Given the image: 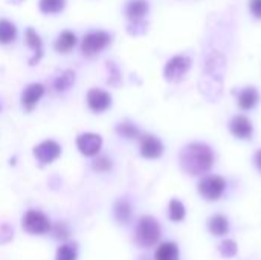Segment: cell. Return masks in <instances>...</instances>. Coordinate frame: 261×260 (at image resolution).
I'll return each instance as SVG.
<instances>
[{
    "label": "cell",
    "instance_id": "cell-10",
    "mask_svg": "<svg viewBox=\"0 0 261 260\" xmlns=\"http://www.w3.org/2000/svg\"><path fill=\"white\" fill-rule=\"evenodd\" d=\"M141 155L147 159H158L164 153V144L154 135H144L139 146Z\"/></svg>",
    "mask_w": 261,
    "mask_h": 260
},
{
    "label": "cell",
    "instance_id": "cell-29",
    "mask_svg": "<svg viewBox=\"0 0 261 260\" xmlns=\"http://www.w3.org/2000/svg\"><path fill=\"white\" fill-rule=\"evenodd\" d=\"M12 234H14V231H12L11 225L3 224L0 227V244H8L12 239Z\"/></svg>",
    "mask_w": 261,
    "mask_h": 260
},
{
    "label": "cell",
    "instance_id": "cell-6",
    "mask_svg": "<svg viewBox=\"0 0 261 260\" xmlns=\"http://www.w3.org/2000/svg\"><path fill=\"white\" fill-rule=\"evenodd\" d=\"M61 155V147L57 141L47 139L34 147V156L40 164H52Z\"/></svg>",
    "mask_w": 261,
    "mask_h": 260
},
{
    "label": "cell",
    "instance_id": "cell-26",
    "mask_svg": "<svg viewBox=\"0 0 261 260\" xmlns=\"http://www.w3.org/2000/svg\"><path fill=\"white\" fill-rule=\"evenodd\" d=\"M92 167H93L95 172L106 173V172H109V170L112 169V161H110L107 156H99V158H96V159L93 161Z\"/></svg>",
    "mask_w": 261,
    "mask_h": 260
},
{
    "label": "cell",
    "instance_id": "cell-27",
    "mask_svg": "<svg viewBox=\"0 0 261 260\" xmlns=\"http://www.w3.org/2000/svg\"><path fill=\"white\" fill-rule=\"evenodd\" d=\"M50 231H52V234H54L55 239H67L69 234H70L69 227H67V224H64V222H58L55 227L50 228Z\"/></svg>",
    "mask_w": 261,
    "mask_h": 260
},
{
    "label": "cell",
    "instance_id": "cell-11",
    "mask_svg": "<svg viewBox=\"0 0 261 260\" xmlns=\"http://www.w3.org/2000/svg\"><path fill=\"white\" fill-rule=\"evenodd\" d=\"M43 93H44L43 84H38V83L29 84V86L23 90V93H21V104H23V107H24L28 112H31V110L35 107V104L41 100Z\"/></svg>",
    "mask_w": 261,
    "mask_h": 260
},
{
    "label": "cell",
    "instance_id": "cell-20",
    "mask_svg": "<svg viewBox=\"0 0 261 260\" xmlns=\"http://www.w3.org/2000/svg\"><path fill=\"white\" fill-rule=\"evenodd\" d=\"M15 38V26L8 20H0V43L8 44Z\"/></svg>",
    "mask_w": 261,
    "mask_h": 260
},
{
    "label": "cell",
    "instance_id": "cell-4",
    "mask_svg": "<svg viewBox=\"0 0 261 260\" xmlns=\"http://www.w3.org/2000/svg\"><path fill=\"white\" fill-rule=\"evenodd\" d=\"M225 188H226L225 179L222 176H217V175H210L199 182V193L202 198H205L208 201L220 199Z\"/></svg>",
    "mask_w": 261,
    "mask_h": 260
},
{
    "label": "cell",
    "instance_id": "cell-2",
    "mask_svg": "<svg viewBox=\"0 0 261 260\" xmlns=\"http://www.w3.org/2000/svg\"><path fill=\"white\" fill-rule=\"evenodd\" d=\"M161 238V225L151 216H142L136 225L135 242L141 248H150L158 244Z\"/></svg>",
    "mask_w": 261,
    "mask_h": 260
},
{
    "label": "cell",
    "instance_id": "cell-3",
    "mask_svg": "<svg viewBox=\"0 0 261 260\" xmlns=\"http://www.w3.org/2000/svg\"><path fill=\"white\" fill-rule=\"evenodd\" d=\"M21 225H23V230L28 231L29 234H38V236L49 233L52 228L49 218L44 213L37 211V210H29L24 215Z\"/></svg>",
    "mask_w": 261,
    "mask_h": 260
},
{
    "label": "cell",
    "instance_id": "cell-16",
    "mask_svg": "<svg viewBox=\"0 0 261 260\" xmlns=\"http://www.w3.org/2000/svg\"><path fill=\"white\" fill-rule=\"evenodd\" d=\"M156 260H179V248L173 242H165L159 245L154 254Z\"/></svg>",
    "mask_w": 261,
    "mask_h": 260
},
{
    "label": "cell",
    "instance_id": "cell-14",
    "mask_svg": "<svg viewBox=\"0 0 261 260\" xmlns=\"http://www.w3.org/2000/svg\"><path fill=\"white\" fill-rule=\"evenodd\" d=\"M258 103V92L255 87H246L240 92L239 95V106L245 110H249L252 107H255V104Z\"/></svg>",
    "mask_w": 261,
    "mask_h": 260
},
{
    "label": "cell",
    "instance_id": "cell-7",
    "mask_svg": "<svg viewBox=\"0 0 261 260\" xmlns=\"http://www.w3.org/2000/svg\"><path fill=\"white\" fill-rule=\"evenodd\" d=\"M191 66V60L185 55H176L173 57L167 66H165V70H164V75L168 81H177L180 80L190 69Z\"/></svg>",
    "mask_w": 261,
    "mask_h": 260
},
{
    "label": "cell",
    "instance_id": "cell-17",
    "mask_svg": "<svg viewBox=\"0 0 261 260\" xmlns=\"http://www.w3.org/2000/svg\"><path fill=\"white\" fill-rule=\"evenodd\" d=\"M75 43H76L75 34L70 32V31H64V32H61L58 35V38L55 41V49L58 52H61V54H66V52H69L75 46Z\"/></svg>",
    "mask_w": 261,
    "mask_h": 260
},
{
    "label": "cell",
    "instance_id": "cell-12",
    "mask_svg": "<svg viewBox=\"0 0 261 260\" xmlns=\"http://www.w3.org/2000/svg\"><path fill=\"white\" fill-rule=\"evenodd\" d=\"M229 127H231V133H232L236 138H240V139L249 138V136L252 135V130H254L252 123H251L246 116H243V115L234 116Z\"/></svg>",
    "mask_w": 261,
    "mask_h": 260
},
{
    "label": "cell",
    "instance_id": "cell-8",
    "mask_svg": "<svg viewBox=\"0 0 261 260\" xmlns=\"http://www.w3.org/2000/svg\"><path fill=\"white\" fill-rule=\"evenodd\" d=\"M102 138L96 133H81L76 138V147L84 156H95L99 153Z\"/></svg>",
    "mask_w": 261,
    "mask_h": 260
},
{
    "label": "cell",
    "instance_id": "cell-22",
    "mask_svg": "<svg viewBox=\"0 0 261 260\" xmlns=\"http://www.w3.org/2000/svg\"><path fill=\"white\" fill-rule=\"evenodd\" d=\"M168 216L174 222H180L185 218V207L180 201L173 199L168 205Z\"/></svg>",
    "mask_w": 261,
    "mask_h": 260
},
{
    "label": "cell",
    "instance_id": "cell-15",
    "mask_svg": "<svg viewBox=\"0 0 261 260\" xmlns=\"http://www.w3.org/2000/svg\"><path fill=\"white\" fill-rule=\"evenodd\" d=\"M26 43L34 49V58L29 61V64H35L40 58H41V54H43V46H41V40L40 37L37 35V32L29 28L26 31Z\"/></svg>",
    "mask_w": 261,
    "mask_h": 260
},
{
    "label": "cell",
    "instance_id": "cell-5",
    "mask_svg": "<svg viewBox=\"0 0 261 260\" xmlns=\"http://www.w3.org/2000/svg\"><path fill=\"white\" fill-rule=\"evenodd\" d=\"M110 43V35L104 31H95L87 34L83 38V44H81V51L84 55L92 57L98 52H101L104 48H107Z\"/></svg>",
    "mask_w": 261,
    "mask_h": 260
},
{
    "label": "cell",
    "instance_id": "cell-24",
    "mask_svg": "<svg viewBox=\"0 0 261 260\" xmlns=\"http://www.w3.org/2000/svg\"><path fill=\"white\" fill-rule=\"evenodd\" d=\"M64 8V0H40V9L47 14L60 12Z\"/></svg>",
    "mask_w": 261,
    "mask_h": 260
},
{
    "label": "cell",
    "instance_id": "cell-9",
    "mask_svg": "<svg viewBox=\"0 0 261 260\" xmlns=\"http://www.w3.org/2000/svg\"><path fill=\"white\" fill-rule=\"evenodd\" d=\"M87 104L93 112L102 113L112 106V97L102 89H90L87 93Z\"/></svg>",
    "mask_w": 261,
    "mask_h": 260
},
{
    "label": "cell",
    "instance_id": "cell-1",
    "mask_svg": "<svg viewBox=\"0 0 261 260\" xmlns=\"http://www.w3.org/2000/svg\"><path fill=\"white\" fill-rule=\"evenodd\" d=\"M180 167L188 175H200L208 172L214 164V153L210 146L193 143L180 152Z\"/></svg>",
    "mask_w": 261,
    "mask_h": 260
},
{
    "label": "cell",
    "instance_id": "cell-23",
    "mask_svg": "<svg viewBox=\"0 0 261 260\" xmlns=\"http://www.w3.org/2000/svg\"><path fill=\"white\" fill-rule=\"evenodd\" d=\"M55 260H76V247L73 244H64L57 250Z\"/></svg>",
    "mask_w": 261,
    "mask_h": 260
},
{
    "label": "cell",
    "instance_id": "cell-19",
    "mask_svg": "<svg viewBox=\"0 0 261 260\" xmlns=\"http://www.w3.org/2000/svg\"><path fill=\"white\" fill-rule=\"evenodd\" d=\"M115 218L121 222V224H127L132 219V205L128 201L125 199H119L115 204Z\"/></svg>",
    "mask_w": 261,
    "mask_h": 260
},
{
    "label": "cell",
    "instance_id": "cell-18",
    "mask_svg": "<svg viewBox=\"0 0 261 260\" xmlns=\"http://www.w3.org/2000/svg\"><path fill=\"white\" fill-rule=\"evenodd\" d=\"M208 228L210 231L214 234V236H223L228 233L229 230V224H228V219L222 215H216L210 219L208 222Z\"/></svg>",
    "mask_w": 261,
    "mask_h": 260
},
{
    "label": "cell",
    "instance_id": "cell-31",
    "mask_svg": "<svg viewBox=\"0 0 261 260\" xmlns=\"http://www.w3.org/2000/svg\"><path fill=\"white\" fill-rule=\"evenodd\" d=\"M255 164H257L258 170L261 172V150H258V152L255 153Z\"/></svg>",
    "mask_w": 261,
    "mask_h": 260
},
{
    "label": "cell",
    "instance_id": "cell-21",
    "mask_svg": "<svg viewBox=\"0 0 261 260\" xmlns=\"http://www.w3.org/2000/svg\"><path fill=\"white\" fill-rule=\"evenodd\" d=\"M73 81H75V74H73L72 70H64V72L55 80L54 86H55V89H57L58 92H64V90H67V89L73 84Z\"/></svg>",
    "mask_w": 261,
    "mask_h": 260
},
{
    "label": "cell",
    "instance_id": "cell-13",
    "mask_svg": "<svg viewBox=\"0 0 261 260\" xmlns=\"http://www.w3.org/2000/svg\"><path fill=\"white\" fill-rule=\"evenodd\" d=\"M147 11H148V3L145 0H130L125 8L127 17L133 21L142 18L147 14Z\"/></svg>",
    "mask_w": 261,
    "mask_h": 260
},
{
    "label": "cell",
    "instance_id": "cell-30",
    "mask_svg": "<svg viewBox=\"0 0 261 260\" xmlns=\"http://www.w3.org/2000/svg\"><path fill=\"white\" fill-rule=\"evenodd\" d=\"M251 12L254 17L261 18V0H251Z\"/></svg>",
    "mask_w": 261,
    "mask_h": 260
},
{
    "label": "cell",
    "instance_id": "cell-28",
    "mask_svg": "<svg viewBox=\"0 0 261 260\" xmlns=\"http://www.w3.org/2000/svg\"><path fill=\"white\" fill-rule=\"evenodd\" d=\"M220 251H222V254H223L225 257H232V256H236V253H237V245H236L234 241H225V242L220 245Z\"/></svg>",
    "mask_w": 261,
    "mask_h": 260
},
{
    "label": "cell",
    "instance_id": "cell-25",
    "mask_svg": "<svg viewBox=\"0 0 261 260\" xmlns=\"http://www.w3.org/2000/svg\"><path fill=\"white\" fill-rule=\"evenodd\" d=\"M116 132L121 135V136H125V138H136L139 135V130L135 124L132 123H121L116 126Z\"/></svg>",
    "mask_w": 261,
    "mask_h": 260
}]
</instances>
